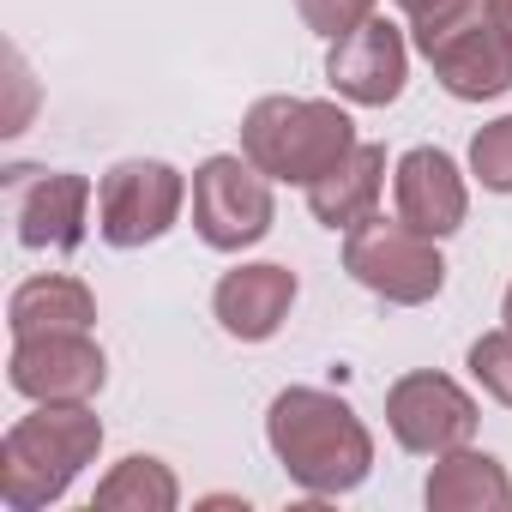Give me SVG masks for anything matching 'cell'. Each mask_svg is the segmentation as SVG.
Listing matches in <instances>:
<instances>
[{
	"mask_svg": "<svg viewBox=\"0 0 512 512\" xmlns=\"http://www.w3.org/2000/svg\"><path fill=\"white\" fill-rule=\"evenodd\" d=\"M266 446L284 464V476L308 500L356 494L374 470V434L368 422L320 386H284L266 410Z\"/></svg>",
	"mask_w": 512,
	"mask_h": 512,
	"instance_id": "6da1fadb",
	"label": "cell"
},
{
	"mask_svg": "<svg viewBox=\"0 0 512 512\" xmlns=\"http://www.w3.org/2000/svg\"><path fill=\"white\" fill-rule=\"evenodd\" d=\"M103 452V422L91 404H37L0 440V500L7 512H43L55 506L85 464Z\"/></svg>",
	"mask_w": 512,
	"mask_h": 512,
	"instance_id": "7a4b0ae2",
	"label": "cell"
},
{
	"mask_svg": "<svg viewBox=\"0 0 512 512\" xmlns=\"http://www.w3.org/2000/svg\"><path fill=\"white\" fill-rule=\"evenodd\" d=\"M356 145L362 139H356L350 109H338L326 97H260L241 115V157L302 193L332 163H344Z\"/></svg>",
	"mask_w": 512,
	"mask_h": 512,
	"instance_id": "3957f363",
	"label": "cell"
},
{
	"mask_svg": "<svg viewBox=\"0 0 512 512\" xmlns=\"http://www.w3.org/2000/svg\"><path fill=\"white\" fill-rule=\"evenodd\" d=\"M410 37L446 97L488 103L512 91V49L488 19V0H428L422 13H410Z\"/></svg>",
	"mask_w": 512,
	"mask_h": 512,
	"instance_id": "277c9868",
	"label": "cell"
},
{
	"mask_svg": "<svg viewBox=\"0 0 512 512\" xmlns=\"http://www.w3.org/2000/svg\"><path fill=\"white\" fill-rule=\"evenodd\" d=\"M344 272L392 308H422L446 290L440 241L410 229L404 217H380V211L344 235Z\"/></svg>",
	"mask_w": 512,
	"mask_h": 512,
	"instance_id": "5b68a950",
	"label": "cell"
},
{
	"mask_svg": "<svg viewBox=\"0 0 512 512\" xmlns=\"http://www.w3.org/2000/svg\"><path fill=\"white\" fill-rule=\"evenodd\" d=\"M193 199V181L163 157H127L97 181V235L121 253L163 241L181 223V205Z\"/></svg>",
	"mask_w": 512,
	"mask_h": 512,
	"instance_id": "8992f818",
	"label": "cell"
},
{
	"mask_svg": "<svg viewBox=\"0 0 512 512\" xmlns=\"http://www.w3.org/2000/svg\"><path fill=\"white\" fill-rule=\"evenodd\" d=\"M272 175L253 169L241 151H217L193 169V229L205 247L217 253H241V247H260L272 235Z\"/></svg>",
	"mask_w": 512,
	"mask_h": 512,
	"instance_id": "52a82bcc",
	"label": "cell"
},
{
	"mask_svg": "<svg viewBox=\"0 0 512 512\" xmlns=\"http://www.w3.org/2000/svg\"><path fill=\"white\" fill-rule=\"evenodd\" d=\"M476 422H482V410H476V398L452 374L416 368V374L392 380V392H386V428L416 458H440L452 446H470Z\"/></svg>",
	"mask_w": 512,
	"mask_h": 512,
	"instance_id": "ba28073f",
	"label": "cell"
},
{
	"mask_svg": "<svg viewBox=\"0 0 512 512\" xmlns=\"http://www.w3.org/2000/svg\"><path fill=\"white\" fill-rule=\"evenodd\" d=\"M109 380V356L91 332H31L13 338L7 386L31 404H91Z\"/></svg>",
	"mask_w": 512,
	"mask_h": 512,
	"instance_id": "9c48e42d",
	"label": "cell"
},
{
	"mask_svg": "<svg viewBox=\"0 0 512 512\" xmlns=\"http://www.w3.org/2000/svg\"><path fill=\"white\" fill-rule=\"evenodd\" d=\"M13 193V223L31 253H73L91 229V199L97 187L73 169H7Z\"/></svg>",
	"mask_w": 512,
	"mask_h": 512,
	"instance_id": "30bf717a",
	"label": "cell"
},
{
	"mask_svg": "<svg viewBox=\"0 0 512 512\" xmlns=\"http://www.w3.org/2000/svg\"><path fill=\"white\" fill-rule=\"evenodd\" d=\"M404 79H410V43L392 19H368L356 25L350 37H338L326 49V85L356 103V109H386L404 97Z\"/></svg>",
	"mask_w": 512,
	"mask_h": 512,
	"instance_id": "8fae6325",
	"label": "cell"
},
{
	"mask_svg": "<svg viewBox=\"0 0 512 512\" xmlns=\"http://www.w3.org/2000/svg\"><path fill=\"white\" fill-rule=\"evenodd\" d=\"M296 272L278 266V260H253V266H235L217 278L211 290V314L217 326L235 338V344H266L284 332L290 308H296Z\"/></svg>",
	"mask_w": 512,
	"mask_h": 512,
	"instance_id": "7c38bea8",
	"label": "cell"
},
{
	"mask_svg": "<svg viewBox=\"0 0 512 512\" xmlns=\"http://www.w3.org/2000/svg\"><path fill=\"white\" fill-rule=\"evenodd\" d=\"M392 199H398V217L434 241L458 235L464 217H470V187H464V169L440 151V145H416L398 157L392 169Z\"/></svg>",
	"mask_w": 512,
	"mask_h": 512,
	"instance_id": "4fadbf2b",
	"label": "cell"
},
{
	"mask_svg": "<svg viewBox=\"0 0 512 512\" xmlns=\"http://www.w3.org/2000/svg\"><path fill=\"white\" fill-rule=\"evenodd\" d=\"M380 193H386V145H368V139H362L344 163H332V169L308 187V211H314L326 229L350 235L356 223L374 217Z\"/></svg>",
	"mask_w": 512,
	"mask_h": 512,
	"instance_id": "5bb4252c",
	"label": "cell"
},
{
	"mask_svg": "<svg viewBox=\"0 0 512 512\" xmlns=\"http://www.w3.org/2000/svg\"><path fill=\"white\" fill-rule=\"evenodd\" d=\"M422 500H428V512H500V506H512V476L494 452L452 446L434 458Z\"/></svg>",
	"mask_w": 512,
	"mask_h": 512,
	"instance_id": "9a60e30c",
	"label": "cell"
},
{
	"mask_svg": "<svg viewBox=\"0 0 512 512\" xmlns=\"http://www.w3.org/2000/svg\"><path fill=\"white\" fill-rule=\"evenodd\" d=\"M97 326V296L85 278H67V272H43V278H25L7 302V332L13 338H31V332H91Z\"/></svg>",
	"mask_w": 512,
	"mask_h": 512,
	"instance_id": "2e32d148",
	"label": "cell"
},
{
	"mask_svg": "<svg viewBox=\"0 0 512 512\" xmlns=\"http://www.w3.org/2000/svg\"><path fill=\"white\" fill-rule=\"evenodd\" d=\"M91 506H103V512H175V506H181V482H175V470H169L163 458L127 452V458L97 482Z\"/></svg>",
	"mask_w": 512,
	"mask_h": 512,
	"instance_id": "e0dca14e",
	"label": "cell"
},
{
	"mask_svg": "<svg viewBox=\"0 0 512 512\" xmlns=\"http://www.w3.org/2000/svg\"><path fill=\"white\" fill-rule=\"evenodd\" d=\"M464 368H470V380H476V386H482L494 404H506V410H512V326H500V332H482V338L470 344Z\"/></svg>",
	"mask_w": 512,
	"mask_h": 512,
	"instance_id": "ac0fdd59",
	"label": "cell"
},
{
	"mask_svg": "<svg viewBox=\"0 0 512 512\" xmlns=\"http://www.w3.org/2000/svg\"><path fill=\"white\" fill-rule=\"evenodd\" d=\"M470 175L488 193H512V115L476 127V139H470Z\"/></svg>",
	"mask_w": 512,
	"mask_h": 512,
	"instance_id": "d6986e66",
	"label": "cell"
},
{
	"mask_svg": "<svg viewBox=\"0 0 512 512\" xmlns=\"http://www.w3.org/2000/svg\"><path fill=\"white\" fill-rule=\"evenodd\" d=\"M296 13H302V25H308L314 37L338 43V37H350L356 25L374 19V0H296Z\"/></svg>",
	"mask_w": 512,
	"mask_h": 512,
	"instance_id": "ffe728a7",
	"label": "cell"
},
{
	"mask_svg": "<svg viewBox=\"0 0 512 512\" xmlns=\"http://www.w3.org/2000/svg\"><path fill=\"white\" fill-rule=\"evenodd\" d=\"M488 19H494V31H500L506 49H512V0H488Z\"/></svg>",
	"mask_w": 512,
	"mask_h": 512,
	"instance_id": "44dd1931",
	"label": "cell"
},
{
	"mask_svg": "<svg viewBox=\"0 0 512 512\" xmlns=\"http://www.w3.org/2000/svg\"><path fill=\"white\" fill-rule=\"evenodd\" d=\"M500 320L512 326V284H506V296H500Z\"/></svg>",
	"mask_w": 512,
	"mask_h": 512,
	"instance_id": "7402d4cb",
	"label": "cell"
},
{
	"mask_svg": "<svg viewBox=\"0 0 512 512\" xmlns=\"http://www.w3.org/2000/svg\"><path fill=\"white\" fill-rule=\"evenodd\" d=\"M398 7H404V19H410V13H422V7H428V0H398Z\"/></svg>",
	"mask_w": 512,
	"mask_h": 512,
	"instance_id": "603a6c76",
	"label": "cell"
}]
</instances>
